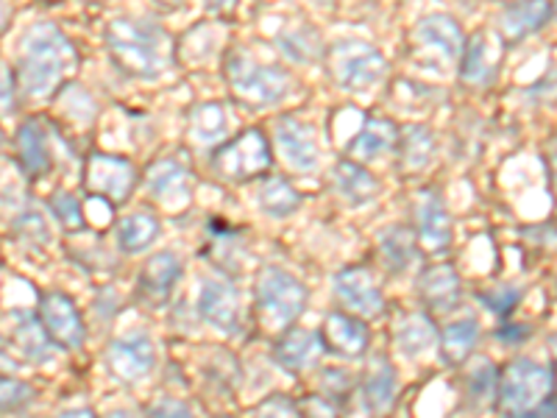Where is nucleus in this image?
<instances>
[{"label":"nucleus","instance_id":"nucleus-1","mask_svg":"<svg viewBox=\"0 0 557 418\" xmlns=\"http://www.w3.org/2000/svg\"><path fill=\"white\" fill-rule=\"evenodd\" d=\"M76 48L64 37L62 28L51 20H39L23 34L17 57V84L26 98L53 96L64 84L67 73L76 67Z\"/></svg>","mask_w":557,"mask_h":418},{"label":"nucleus","instance_id":"nucleus-2","mask_svg":"<svg viewBox=\"0 0 557 418\" xmlns=\"http://www.w3.org/2000/svg\"><path fill=\"white\" fill-rule=\"evenodd\" d=\"M114 64L139 82H157L171 67V42L159 23L146 17H117L107 28Z\"/></svg>","mask_w":557,"mask_h":418},{"label":"nucleus","instance_id":"nucleus-3","mask_svg":"<svg viewBox=\"0 0 557 418\" xmlns=\"http://www.w3.org/2000/svg\"><path fill=\"white\" fill-rule=\"evenodd\" d=\"M310 305V291L298 276L278 266H265L253 282V312L257 321L271 335H282L305 316Z\"/></svg>","mask_w":557,"mask_h":418},{"label":"nucleus","instance_id":"nucleus-4","mask_svg":"<svg viewBox=\"0 0 557 418\" xmlns=\"http://www.w3.org/2000/svg\"><path fill=\"white\" fill-rule=\"evenodd\" d=\"M226 82L232 96L243 101L246 107L253 109H271L276 103L287 101L293 93V78L290 73L278 67V64L253 62L243 51L226 53Z\"/></svg>","mask_w":557,"mask_h":418},{"label":"nucleus","instance_id":"nucleus-5","mask_svg":"<svg viewBox=\"0 0 557 418\" xmlns=\"http://www.w3.org/2000/svg\"><path fill=\"white\" fill-rule=\"evenodd\" d=\"M555 393V374L549 366H541L530 357H516L499 374L496 407H499L502 418H521L544 405Z\"/></svg>","mask_w":557,"mask_h":418},{"label":"nucleus","instance_id":"nucleus-6","mask_svg":"<svg viewBox=\"0 0 557 418\" xmlns=\"http://www.w3.org/2000/svg\"><path fill=\"white\" fill-rule=\"evenodd\" d=\"M271 146L260 128H246L212 151V168L228 182H251L271 171Z\"/></svg>","mask_w":557,"mask_h":418},{"label":"nucleus","instance_id":"nucleus-7","mask_svg":"<svg viewBox=\"0 0 557 418\" xmlns=\"http://www.w3.org/2000/svg\"><path fill=\"white\" fill-rule=\"evenodd\" d=\"M330 67L335 82L348 93H366L374 89L387 76V62L374 45L348 39L332 51Z\"/></svg>","mask_w":557,"mask_h":418},{"label":"nucleus","instance_id":"nucleus-8","mask_svg":"<svg viewBox=\"0 0 557 418\" xmlns=\"http://www.w3.org/2000/svg\"><path fill=\"white\" fill-rule=\"evenodd\" d=\"M198 318L226 337L243 332V293L226 276H203L198 287Z\"/></svg>","mask_w":557,"mask_h":418},{"label":"nucleus","instance_id":"nucleus-9","mask_svg":"<svg viewBox=\"0 0 557 418\" xmlns=\"http://www.w3.org/2000/svg\"><path fill=\"white\" fill-rule=\"evenodd\" d=\"M332 293L343 312L371 321L385 312V293H382L380 279L368 266H346L332 279Z\"/></svg>","mask_w":557,"mask_h":418},{"label":"nucleus","instance_id":"nucleus-10","mask_svg":"<svg viewBox=\"0 0 557 418\" xmlns=\"http://www.w3.org/2000/svg\"><path fill=\"white\" fill-rule=\"evenodd\" d=\"M109 374L123 385H139L157 368V346L148 332H126L107 346Z\"/></svg>","mask_w":557,"mask_h":418},{"label":"nucleus","instance_id":"nucleus-11","mask_svg":"<svg viewBox=\"0 0 557 418\" xmlns=\"http://www.w3.org/2000/svg\"><path fill=\"white\" fill-rule=\"evenodd\" d=\"M37 316L42 327L48 330L51 341L62 352H82L87 343V321L78 312L76 302L62 291L42 293L37 307Z\"/></svg>","mask_w":557,"mask_h":418},{"label":"nucleus","instance_id":"nucleus-12","mask_svg":"<svg viewBox=\"0 0 557 418\" xmlns=\"http://www.w3.org/2000/svg\"><path fill=\"white\" fill-rule=\"evenodd\" d=\"M326 355L321 330H307V327H290L287 332L276 335L271 348V357L285 374L301 377L318 366Z\"/></svg>","mask_w":557,"mask_h":418},{"label":"nucleus","instance_id":"nucleus-13","mask_svg":"<svg viewBox=\"0 0 557 418\" xmlns=\"http://www.w3.org/2000/svg\"><path fill=\"white\" fill-rule=\"evenodd\" d=\"M84 184L89 193L107 198L112 204H123L132 196L137 184V171L128 159L114 157V153H92L84 173Z\"/></svg>","mask_w":557,"mask_h":418},{"label":"nucleus","instance_id":"nucleus-14","mask_svg":"<svg viewBox=\"0 0 557 418\" xmlns=\"http://www.w3.org/2000/svg\"><path fill=\"white\" fill-rule=\"evenodd\" d=\"M416 241L426 254H444L451 246V216L441 190H424L416 196Z\"/></svg>","mask_w":557,"mask_h":418},{"label":"nucleus","instance_id":"nucleus-15","mask_svg":"<svg viewBox=\"0 0 557 418\" xmlns=\"http://www.w3.org/2000/svg\"><path fill=\"white\" fill-rule=\"evenodd\" d=\"M184 262L176 251H157L137 273V296L151 307H165L178 287Z\"/></svg>","mask_w":557,"mask_h":418},{"label":"nucleus","instance_id":"nucleus-16","mask_svg":"<svg viewBox=\"0 0 557 418\" xmlns=\"http://www.w3.org/2000/svg\"><path fill=\"white\" fill-rule=\"evenodd\" d=\"M357 393L371 418H385L399 399V371L387 355H376L368 362L366 374L357 382Z\"/></svg>","mask_w":557,"mask_h":418},{"label":"nucleus","instance_id":"nucleus-17","mask_svg":"<svg viewBox=\"0 0 557 418\" xmlns=\"http://www.w3.org/2000/svg\"><path fill=\"white\" fill-rule=\"evenodd\" d=\"M9 346L20 352V357L32 366H48L57 360L62 348L51 341L48 330L42 327L39 316L34 310H14L9 316Z\"/></svg>","mask_w":557,"mask_h":418},{"label":"nucleus","instance_id":"nucleus-18","mask_svg":"<svg viewBox=\"0 0 557 418\" xmlns=\"http://www.w3.org/2000/svg\"><path fill=\"white\" fill-rule=\"evenodd\" d=\"M273 139L287 162L296 173H315L318 162H321V151H318L315 128L310 123L298 121V118H282L273 128Z\"/></svg>","mask_w":557,"mask_h":418},{"label":"nucleus","instance_id":"nucleus-19","mask_svg":"<svg viewBox=\"0 0 557 418\" xmlns=\"http://www.w3.org/2000/svg\"><path fill=\"white\" fill-rule=\"evenodd\" d=\"M321 337L326 352L341 360H357L371 346V330L362 318L351 316V312L332 310L326 312L321 323Z\"/></svg>","mask_w":557,"mask_h":418},{"label":"nucleus","instance_id":"nucleus-20","mask_svg":"<svg viewBox=\"0 0 557 418\" xmlns=\"http://www.w3.org/2000/svg\"><path fill=\"white\" fill-rule=\"evenodd\" d=\"M146 190L171 212H182L193 201V173L178 159H159L148 168Z\"/></svg>","mask_w":557,"mask_h":418},{"label":"nucleus","instance_id":"nucleus-21","mask_svg":"<svg viewBox=\"0 0 557 418\" xmlns=\"http://www.w3.org/2000/svg\"><path fill=\"white\" fill-rule=\"evenodd\" d=\"M418 298L430 312H451L462 298L460 273L451 262H432L424 271L418 273L416 282Z\"/></svg>","mask_w":557,"mask_h":418},{"label":"nucleus","instance_id":"nucleus-22","mask_svg":"<svg viewBox=\"0 0 557 418\" xmlns=\"http://www.w3.org/2000/svg\"><path fill=\"white\" fill-rule=\"evenodd\" d=\"M418 45L437 57L444 64L460 62L466 39H462V28L455 17L449 14H430L416 26Z\"/></svg>","mask_w":557,"mask_h":418},{"label":"nucleus","instance_id":"nucleus-23","mask_svg":"<svg viewBox=\"0 0 557 418\" xmlns=\"http://www.w3.org/2000/svg\"><path fill=\"white\" fill-rule=\"evenodd\" d=\"M502 62V37L494 34H474L466 42L460 57V78L471 87H487L496 78Z\"/></svg>","mask_w":557,"mask_h":418},{"label":"nucleus","instance_id":"nucleus-24","mask_svg":"<svg viewBox=\"0 0 557 418\" xmlns=\"http://www.w3.org/2000/svg\"><path fill=\"white\" fill-rule=\"evenodd\" d=\"M418 241L416 232L410 226H401V223H393L385 226L376 237V254H380V262L391 276H405L412 271V266L418 262Z\"/></svg>","mask_w":557,"mask_h":418},{"label":"nucleus","instance_id":"nucleus-25","mask_svg":"<svg viewBox=\"0 0 557 418\" xmlns=\"http://www.w3.org/2000/svg\"><path fill=\"white\" fill-rule=\"evenodd\" d=\"M393 343L407 360H421L437 346V327L430 312H405L393 327Z\"/></svg>","mask_w":557,"mask_h":418},{"label":"nucleus","instance_id":"nucleus-26","mask_svg":"<svg viewBox=\"0 0 557 418\" xmlns=\"http://www.w3.org/2000/svg\"><path fill=\"white\" fill-rule=\"evenodd\" d=\"M396 143H399V128H396V123L387 121V118H368L360 132L355 134V139L346 146V159L362 165V162L380 159L382 153L396 148Z\"/></svg>","mask_w":557,"mask_h":418},{"label":"nucleus","instance_id":"nucleus-27","mask_svg":"<svg viewBox=\"0 0 557 418\" xmlns=\"http://www.w3.org/2000/svg\"><path fill=\"white\" fill-rule=\"evenodd\" d=\"M17 157L28 179H42L51 171V137L37 118H28L17 128Z\"/></svg>","mask_w":557,"mask_h":418},{"label":"nucleus","instance_id":"nucleus-28","mask_svg":"<svg viewBox=\"0 0 557 418\" xmlns=\"http://www.w3.org/2000/svg\"><path fill=\"white\" fill-rule=\"evenodd\" d=\"M480 335V321H476L474 316H462L449 321L444 330L437 332V352H441V360L451 368L462 366V362L474 355Z\"/></svg>","mask_w":557,"mask_h":418},{"label":"nucleus","instance_id":"nucleus-29","mask_svg":"<svg viewBox=\"0 0 557 418\" xmlns=\"http://www.w3.org/2000/svg\"><path fill=\"white\" fill-rule=\"evenodd\" d=\"M549 17H552L549 0H521V3L507 7L505 12H502L499 17L502 39H507V42H519V39L539 32Z\"/></svg>","mask_w":557,"mask_h":418},{"label":"nucleus","instance_id":"nucleus-30","mask_svg":"<svg viewBox=\"0 0 557 418\" xmlns=\"http://www.w3.org/2000/svg\"><path fill=\"white\" fill-rule=\"evenodd\" d=\"M462 396H466V405L474 413H485L496 405V396H499V368L487 357H480L474 366L466 371V380H462Z\"/></svg>","mask_w":557,"mask_h":418},{"label":"nucleus","instance_id":"nucleus-31","mask_svg":"<svg viewBox=\"0 0 557 418\" xmlns=\"http://www.w3.org/2000/svg\"><path fill=\"white\" fill-rule=\"evenodd\" d=\"M159 235H162V223H159V218L153 212H146V209L126 216L117 223V229H114L117 248L123 254H128V257H137V254L148 251L159 241Z\"/></svg>","mask_w":557,"mask_h":418},{"label":"nucleus","instance_id":"nucleus-32","mask_svg":"<svg viewBox=\"0 0 557 418\" xmlns=\"http://www.w3.org/2000/svg\"><path fill=\"white\" fill-rule=\"evenodd\" d=\"M332 182H335L337 193H341V196L346 198V204H351V207L371 204L380 196V182H376L360 162H351V159L337 162L335 173H332Z\"/></svg>","mask_w":557,"mask_h":418},{"label":"nucleus","instance_id":"nucleus-33","mask_svg":"<svg viewBox=\"0 0 557 418\" xmlns=\"http://www.w3.org/2000/svg\"><path fill=\"white\" fill-rule=\"evenodd\" d=\"M399 162L405 173H421L435 157V134L421 123H410L399 132Z\"/></svg>","mask_w":557,"mask_h":418},{"label":"nucleus","instance_id":"nucleus-34","mask_svg":"<svg viewBox=\"0 0 557 418\" xmlns=\"http://www.w3.org/2000/svg\"><path fill=\"white\" fill-rule=\"evenodd\" d=\"M228 132V118L223 103L209 101L198 103L190 112V128H187V137L203 148H218L223 143Z\"/></svg>","mask_w":557,"mask_h":418},{"label":"nucleus","instance_id":"nucleus-35","mask_svg":"<svg viewBox=\"0 0 557 418\" xmlns=\"http://www.w3.org/2000/svg\"><path fill=\"white\" fill-rule=\"evenodd\" d=\"M257 201H260L265 216L276 218V221H285V218L296 216L305 198H301V193H298L287 179L268 176L262 179L260 187H257Z\"/></svg>","mask_w":557,"mask_h":418},{"label":"nucleus","instance_id":"nucleus-36","mask_svg":"<svg viewBox=\"0 0 557 418\" xmlns=\"http://www.w3.org/2000/svg\"><path fill=\"white\" fill-rule=\"evenodd\" d=\"M276 48L282 51V57H287L296 64H312L323 57L321 37H318L315 28L310 26H296L278 32Z\"/></svg>","mask_w":557,"mask_h":418},{"label":"nucleus","instance_id":"nucleus-37","mask_svg":"<svg viewBox=\"0 0 557 418\" xmlns=\"http://www.w3.org/2000/svg\"><path fill=\"white\" fill-rule=\"evenodd\" d=\"M37 399V388L32 382L12 374H0V416H20Z\"/></svg>","mask_w":557,"mask_h":418},{"label":"nucleus","instance_id":"nucleus-38","mask_svg":"<svg viewBox=\"0 0 557 418\" xmlns=\"http://www.w3.org/2000/svg\"><path fill=\"white\" fill-rule=\"evenodd\" d=\"M48 209H51V216L57 218L59 226H62L64 232H70V235L84 232V226H87V216H84V207L82 201H78L76 193H70V190L51 193V198H48Z\"/></svg>","mask_w":557,"mask_h":418},{"label":"nucleus","instance_id":"nucleus-39","mask_svg":"<svg viewBox=\"0 0 557 418\" xmlns=\"http://www.w3.org/2000/svg\"><path fill=\"white\" fill-rule=\"evenodd\" d=\"M357 391L355 374L343 366H330L321 371V380H318V393L326 396L332 405L341 407L343 402L351 399V393Z\"/></svg>","mask_w":557,"mask_h":418},{"label":"nucleus","instance_id":"nucleus-40","mask_svg":"<svg viewBox=\"0 0 557 418\" xmlns=\"http://www.w3.org/2000/svg\"><path fill=\"white\" fill-rule=\"evenodd\" d=\"M521 296H524V291L516 285H494L487 287V291H476V302H482V307L487 312H494L499 321H507V318L519 310Z\"/></svg>","mask_w":557,"mask_h":418},{"label":"nucleus","instance_id":"nucleus-41","mask_svg":"<svg viewBox=\"0 0 557 418\" xmlns=\"http://www.w3.org/2000/svg\"><path fill=\"white\" fill-rule=\"evenodd\" d=\"M14 232H17L20 237L26 243H32V246H48V243L53 241V229L51 223H48V218L39 212V209L34 207H26L20 209L17 216H14Z\"/></svg>","mask_w":557,"mask_h":418},{"label":"nucleus","instance_id":"nucleus-42","mask_svg":"<svg viewBox=\"0 0 557 418\" xmlns=\"http://www.w3.org/2000/svg\"><path fill=\"white\" fill-rule=\"evenodd\" d=\"M218 45H221V39H218L215 28L207 26V23H201V26H196L190 34H187V37H184L182 53L190 59V64H201V62H209V59L215 57Z\"/></svg>","mask_w":557,"mask_h":418},{"label":"nucleus","instance_id":"nucleus-43","mask_svg":"<svg viewBox=\"0 0 557 418\" xmlns=\"http://www.w3.org/2000/svg\"><path fill=\"white\" fill-rule=\"evenodd\" d=\"M251 418H298L296 402L285 396V393H273V396H268L265 402L257 405Z\"/></svg>","mask_w":557,"mask_h":418},{"label":"nucleus","instance_id":"nucleus-44","mask_svg":"<svg viewBox=\"0 0 557 418\" xmlns=\"http://www.w3.org/2000/svg\"><path fill=\"white\" fill-rule=\"evenodd\" d=\"M146 418H196L193 407L176 396H159L146 410Z\"/></svg>","mask_w":557,"mask_h":418},{"label":"nucleus","instance_id":"nucleus-45","mask_svg":"<svg viewBox=\"0 0 557 418\" xmlns=\"http://www.w3.org/2000/svg\"><path fill=\"white\" fill-rule=\"evenodd\" d=\"M296 410L298 418H341L337 416L341 407L332 405V402L326 399V396H321V393H310L305 399H298Z\"/></svg>","mask_w":557,"mask_h":418},{"label":"nucleus","instance_id":"nucleus-46","mask_svg":"<svg viewBox=\"0 0 557 418\" xmlns=\"http://www.w3.org/2000/svg\"><path fill=\"white\" fill-rule=\"evenodd\" d=\"M530 335H532L530 323L510 321V318H507V321H502L494 332V337L502 343V346H521V343H524Z\"/></svg>","mask_w":557,"mask_h":418},{"label":"nucleus","instance_id":"nucleus-47","mask_svg":"<svg viewBox=\"0 0 557 418\" xmlns=\"http://www.w3.org/2000/svg\"><path fill=\"white\" fill-rule=\"evenodd\" d=\"M14 82L17 76L12 73L7 62H0V114H12L17 109V101H14Z\"/></svg>","mask_w":557,"mask_h":418},{"label":"nucleus","instance_id":"nucleus-48","mask_svg":"<svg viewBox=\"0 0 557 418\" xmlns=\"http://www.w3.org/2000/svg\"><path fill=\"white\" fill-rule=\"evenodd\" d=\"M117 307H121V298H117V291H114V287H103V291L98 293L96 307H92V310H96V316L101 318L103 323H112L114 310H117Z\"/></svg>","mask_w":557,"mask_h":418},{"label":"nucleus","instance_id":"nucleus-49","mask_svg":"<svg viewBox=\"0 0 557 418\" xmlns=\"http://www.w3.org/2000/svg\"><path fill=\"white\" fill-rule=\"evenodd\" d=\"M521 418H557V393L555 396H549L544 405H539L535 410L527 413V416H521Z\"/></svg>","mask_w":557,"mask_h":418},{"label":"nucleus","instance_id":"nucleus-50","mask_svg":"<svg viewBox=\"0 0 557 418\" xmlns=\"http://www.w3.org/2000/svg\"><path fill=\"white\" fill-rule=\"evenodd\" d=\"M237 3H240V0H207V7L212 9V12H218V14L235 12Z\"/></svg>","mask_w":557,"mask_h":418},{"label":"nucleus","instance_id":"nucleus-51","mask_svg":"<svg viewBox=\"0 0 557 418\" xmlns=\"http://www.w3.org/2000/svg\"><path fill=\"white\" fill-rule=\"evenodd\" d=\"M53 418H98V416L89 410V407H67V410L57 413Z\"/></svg>","mask_w":557,"mask_h":418},{"label":"nucleus","instance_id":"nucleus-52","mask_svg":"<svg viewBox=\"0 0 557 418\" xmlns=\"http://www.w3.org/2000/svg\"><path fill=\"white\" fill-rule=\"evenodd\" d=\"M549 165H552V179H555V187H557V137L552 139V146H549Z\"/></svg>","mask_w":557,"mask_h":418},{"label":"nucleus","instance_id":"nucleus-53","mask_svg":"<svg viewBox=\"0 0 557 418\" xmlns=\"http://www.w3.org/2000/svg\"><path fill=\"white\" fill-rule=\"evenodd\" d=\"M101 418H134L132 410H126V407H114V410H107Z\"/></svg>","mask_w":557,"mask_h":418},{"label":"nucleus","instance_id":"nucleus-54","mask_svg":"<svg viewBox=\"0 0 557 418\" xmlns=\"http://www.w3.org/2000/svg\"><path fill=\"white\" fill-rule=\"evenodd\" d=\"M9 360H12V355H9V341L0 335V366H7Z\"/></svg>","mask_w":557,"mask_h":418},{"label":"nucleus","instance_id":"nucleus-55","mask_svg":"<svg viewBox=\"0 0 557 418\" xmlns=\"http://www.w3.org/2000/svg\"><path fill=\"white\" fill-rule=\"evenodd\" d=\"M552 355H555V368H552V374H555V388H557V335L552 337Z\"/></svg>","mask_w":557,"mask_h":418},{"label":"nucleus","instance_id":"nucleus-56","mask_svg":"<svg viewBox=\"0 0 557 418\" xmlns=\"http://www.w3.org/2000/svg\"><path fill=\"white\" fill-rule=\"evenodd\" d=\"M7 28V9H3V3H0V32Z\"/></svg>","mask_w":557,"mask_h":418},{"label":"nucleus","instance_id":"nucleus-57","mask_svg":"<svg viewBox=\"0 0 557 418\" xmlns=\"http://www.w3.org/2000/svg\"><path fill=\"white\" fill-rule=\"evenodd\" d=\"M159 3H165V7H182L184 0H159Z\"/></svg>","mask_w":557,"mask_h":418},{"label":"nucleus","instance_id":"nucleus-58","mask_svg":"<svg viewBox=\"0 0 557 418\" xmlns=\"http://www.w3.org/2000/svg\"><path fill=\"white\" fill-rule=\"evenodd\" d=\"M3 146H7V137H3V128H0V151H3Z\"/></svg>","mask_w":557,"mask_h":418},{"label":"nucleus","instance_id":"nucleus-59","mask_svg":"<svg viewBox=\"0 0 557 418\" xmlns=\"http://www.w3.org/2000/svg\"><path fill=\"white\" fill-rule=\"evenodd\" d=\"M552 17L557 20V0H555V3H552Z\"/></svg>","mask_w":557,"mask_h":418},{"label":"nucleus","instance_id":"nucleus-60","mask_svg":"<svg viewBox=\"0 0 557 418\" xmlns=\"http://www.w3.org/2000/svg\"><path fill=\"white\" fill-rule=\"evenodd\" d=\"M215 418H237V416H215Z\"/></svg>","mask_w":557,"mask_h":418}]
</instances>
